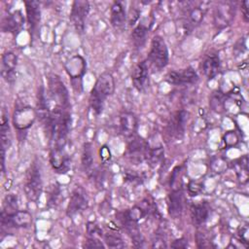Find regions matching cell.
<instances>
[{
    "label": "cell",
    "instance_id": "1",
    "mask_svg": "<svg viewBox=\"0 0 249 249\" xmlns=\"http://www.w3.org/2000/svg\"><path fill=\"white\" fill-rule=\"evenodd\" d=\"M115 90V80L110 72H103L97 78L93 88L90 90L89 103L90 109L99 115L103 111L105 100L108 96L113 94Z\"/></svg>",
    "mask_w": 249,
    "mask_h": 249
},
{
    "label": "cell",
    "instance_id": "2",
    "mask_svg": "<svg viewBox=\"0 0 249 249\" xmlns=\"http://www.w3.org/2000/svg\"><path fill=\"white\" fill-rule=\"evenodd\" d=\"M48 108L50 112L69 109V94L66 87L55 74H51L48 77Z\"/></svg>",
    "mask_w": 249,
    "mask_h": 249
},
{
    "label": "cell",
    "instance_id": "3",
    "mask_svg": "<svg viewBox=\"0 0 249 249\" xmlns=\"http://www.w3.org/2000/svg\"><path fill=\"white\" fill-rule=\"evenodd\" d=\"M148 60L157 70H161L167 65L169 53L167 45L161 36L156 35L153 37L148 53Z\"/></svg>",
    "mask_w": 249,
    "mask_h": 249
},
{
    "label": "cell",
    "instance_id": "4",
    "mask_svg": "<svg viewBox=\"0 0 249 249\" xmlns=\"http://www.w3.org/2000/svg\"><path fill=\"white\" fill-rule=\"evenodd\" d=\"M43 191V182L41 171L37 163H32L27 170L24 192L27 199L32 202H37L40 199Z\"/></svg>",
    "mask_w": 249,
    "mask_h": 249
},
{
    "label": "cell",
    "instance_id": "5",
    "mask_svg": "<svg viewBox=\"0 0 249 249\" xmlns=\"http://www.w3.org/2000/svg\"><path fill=\"white\" fill-rule=\"evenodd\" d=\"M183 25L187 30L198 25L206 13V6L203 2H185L183 7Z\"/></svg>",
    "mask_w": 249,
    "mask_h": 249
},
{
    "label": "cell",
    "instance_id": "6",
    "mask_svg": "<svg viewBox=\"0 0 249 249\" xmlns=\"http://www.w3.org/2000/svg\"><path fill=\"white\" fill-rule=\"evenodd\" d=\"M65 70L70 77L73 85V89L79 92V88L82 89V78L86 73L87 63L82 55L76 54L72 56L65 64Z\"/></svg>",
    "mask_w": 249,
    "mask_h": 249
},
{
    "label": "cell",
    "instance_id": "7",
    "mask_svg": "<svg viewBox=\"0 0 249 249\" xmlns=\"http://www.w3.org/2000/svg\"><path fill=\"white\" fill-rule=\"evenodd\" d=\"M89 13V2L87 0H75L72 3L70 12V20L77 31L82 34L85 31L86 19Z\"/></svg>",
    "mask_w": 249,
    "mask_h": 249
},
{
    "label": "cell",
    "instance_id": "8",
    "mask_svg": "<svg viewBox=\"0 0 249 249\" xmlns=\"http://www.w3.org/2000/svg\"><path fill=\"white\" fill-rule=\"evenodd\" d=\"M32 224V216L26 210H17L12 213L1 212V225L8 228H27Z\"/></svg>",
    "mask_w": 249,
    "mask_h": 249
},
{
    "label": "cell",
    "instance_id": "9",
    "mask_svg": "<svg viewBox=\"0 0 249 249\" xmlns=\"http://www.w3.org/2000/svg\"><path fill=\"white\" fill-rule=\"evenodd\" d=\"M37 111L30 106L17 108L13 115V124L18 130L29 128L37 118Z\"/></svg>",
    "mask_w": 249,
    "mask_h": 249
},
{
    "label": "cell",
    "instance_id": "10",
    "mask_svg": "<svg viewBox=\"0 0 249 249\" xmlns=\"http://www.w3.org/2000/svg\"><path fill=\"white\" fill-rule=\"evenodd\" d=\"M88 196L86 191L82 187H76L70 196L66 209V215L70 218L82 213L88 207Z\"/></svg>",
    "mask_w": 249,
    "mask_h": 249
},
{
    "label": "cell",
    "instance_id": "11",
    "mask_svg": "<svg viewBox=\"0 0 249 249\" xmlns=\"http://www.w3.org/2000/svg\"><path fill=\"white\" fill-rule=\"evenodd\" d=\"M197 81L198 75L193 67H187L179 71H171L165 77V82L174 86L194 85Z\"/></svg>",
    "mask_w": 249,
    "mask_h": 249
},
{
    "label": "cell",
    "instance_id": "12",
    "mask_svg": "<svg viewBox=\"0 0 249 249\" xmlns=\"http://www.w3.org/2000/svg\"><path fill=\"white\" fill-rule=\"evenodd\" d=\"M50 161L53 168L57 173H66L71 165V160L64 147L51 146L50 151Z\"/></svg>",
    "mask_w": 249,
    "mask_h": 249
},
{
    "label": "cell",
    "instance_id": "13",
    "mask_svg": "<svg viewBox=\"0 0 249 249\" xmlns=\"http://www.w3.org/2000/svg\"><path fill=\"white\" fill-rule=\"evenodd\" d=\"M189 113L186 110L176 111L169 119L167 124V132L174 138H182L185 133V127L188 121Z\"/></svg>",
    "mask_w": 249,
    "mask_h": 249
},
{
    "label": "cell",
    "instance_id": "14",
    "mask_svg": "<svg viewBox=\"0 0 249 249\" xmlns=\"http://www.w3.org/2000/svg\"><path fill=\"white\" fill-rule=\"evenodd\" d=\"M234 18V5L231 2H222L214 12V24L217 28L227 27Z\"/></svg>",
    "mask_w": 249,
    "mask_h": 249
},
{
    "label": "cell",
    "instance_id": "15",
    "mask_svg": "<svg viewBox=\"0 0 249 249\" xmlns=\"http://www.w3.org/2000/svg\"><path fill=\"white\" fill-rule=\"evenodd\" d=\"M131 81L138 91H144L149 87V70L146 60H142L134 66L131 72Z\"/></svg>",
    "mask_w": 249,
    "mask_h": 249
},
{
    "label": "cell",
    "instance_id": "16",
    "mask_svg": "<svg viewBox=\"0 0 249 249\" xmlns=\"http://www.w3.org/2000/svg\"><path fill=\"white\" fill-rule=\"evenodd\" d=\"M17 64L18 56L15 53L7 52L2 55L1 75L4 78V80L9 84H13L16 81Z\"/></svg>",
    "mask_w": 249,
    "mask_h": 249
},
{
    "label": "cell",
    "instance_id": "17",
    "mask_svg": "<svg viewBox=\"0 0 249 249\" xmlns=\"http://www.w3.org/2000/svg\"><path fill=\"white\" fill-rule=\"evenodd\" d=\"M126 20H127V15L125 12V7L124 2L115 1L111 6V11H110L111 25L115 28V30L122 31L125 27Z\"/></svg>",
    "mask_w": 249,
    "mask_h": 249
},
{
    "label": "cell",
    "instance_id": "18",
    "mask_svg": "<svg viewBox=\"0 0 249 249\" xmlns=\"http://www.w3.org/2000/svg\"><path fill=\"white\" fill-rule=\"evenodd\" d=\"M138 127L137 118L131 112H124L120 116V132L126 138L136 135Z\"/></svg>",
    "mask_w": 249,
    "mask_h": 249
},
{
    "label": "cell",
    "instance_id": "19",
    "mask_svg": "<svg viewBox=\"0 0 249 249\" xmlns=\"http://www.w3.org/2000/svg\"><path fill=\"white\" fill-rule=\"evenodd\" d=\"M183 192L182 189L172 190L168 195L167 210L168 214L173 218H178L181 216L183 211Z\"/></svg>",
    "mask_w": 249,
    "mask_h": 249
},
{
    "label": "cell",
    "instance_id": "20",
    "mask_svg": "<svg viewBox=\"0 0 249 249\" xmlns=\"http://www.w3.org/2000/svg\"><path fill=\"white\" fill-rule=\"evenodd\" d=\"M25 11H26V18L29 26L30 33H33L37 28L40 19H41V10L40 3L38 1H24Z\"/></svg>",
    "mask_w": 249,
    "mask_h": 249
},
{
    "label": "cell",
    "instance_id": "21",
    "mask_svg": "<svg viewBox=\"0 0 249 249\" xmlns=\"http://www.w3.org/2000/svg\"><path fill=\"white\" fill-rule=\"evenodd\" d=\"M23 23H24V18L21 14V11L17 10V11H14L12 14H10L4 19L2 23V29L5 32H10V33H13L14 35H17L22 28Z\"/></svg>",
    "mask_w": 249,
    "mask_h": 249
},
{
    "label": "cell",
    "instance_id": "22",
    "mask_svg": "<svg viewBox=\"0 0 249 249\" xmlns=\"http://www.w3.org/2000/svg\"><path fill=\"white\" fill-rule=\"evenodd\" d=\"M149 145L148 143L141 137L134 135L128 142L127 145V153L133 159H137L138 160H145V155L147 152Z\"/></svg>",
    "mask_w": 249,
    "mask_h": 249
},
{
    "label": "cell",
    "instance_id": "23",
    "mask_svg": "<svg viewBox=\"0 0 249 249\" xmlns=\"http://www.w3.org/2000/svg\"><path fill=\"white\" fill-rule=\"evenodd\" d=\"M203 74L208 80L215 78L221 70V62L217 53H209L204 58L201 64Z\"/></svg>",
    "mask_w": 249,
    "mask_h": 249
},
{
    "label": "cell",
    "instance_id": "24",
    "mask_svg": "<svg viewBox=\"0 0 249 249\" xmlns=\"http://www.w3.org/2000/svg\"><path fill=\"white\" fill-rule=\"evenodd\" d=\"M192 223L196 227L203 225L209 216V209L205 203H194L190 209Z\"/></svg>",
    "mask_w": 249,
    "mask_h": 249
},
{
    "label": "cell",
    "instance_id": "25",
    "mask_svg": "<svg viewBox=\"0 0 249 249\" xmlns=\"http://www.w3.org/2000/svg\"><path fill=\"white\" fill-rule=\"evenodd\" d=\"M81 162H82V167L85 173H87L88 175H90L93 167V155H92V146H91V143L89 142H86L83 145Z\"/></svg>",
    "mask_w": 249,
    "mask_h": 249
},
{
    "label": "cell",
    "instance_id": "26",
    "mask_svg": "<svg viewBox=\"0 0 249 249\" xmlns=\"http://www.w3.org/2000/svg\"><path fill=\"white\" fill-rule=\"evenodd\" d=\"M0 134H1L2 150L6 151L11 146L12 138H11V132H10V126H9V120H8V117L6 116L5 112L2 113V117H1Z\"/></svg>",
    "mask_w": 249,
    "mask_h": 249
},
{
    "label": "cell",
    "instance_id": "27",
    "mask_svg": "<svg viewBox=\"0 0 249 249\" xmlns=\"http://www.w3.org/2000/svg\"><path fill=\"white\" fill-rule=\"evenodd\" d=\"M148 30H149L148 26L141 22H139L138 25H136L134 27V29L131 33V38H132L133 44L135 45L136 48H141L145 44Z\"/></svg>",
    "mask_w": 249,
    "mask_h": 249
},
{
    "label": "cell",
    "instance_id": "28",
    "mask_svg": "<svg viewBox=\"0 0 249 249\" xmlns=\"http://www.w3.org/2000/svg\"><path fill=\"white\" fill-rule=\"evenodd\" d=\"M163 154H164V150L162 146H159L155 148L148 147L145 155V160L148 161V163L151 166H156L163 159Z\"/></svg>",
    "mask_w": 249,
    "mask_h": 249
},
{
    "label": "cell",
    "instance_id": "29",
    "mask_svg": "<svg viewBox=\"0 0 249 249\" xmlns=\"http://www.w3.org/2000/svg\"><path fill=\"white\" fill-rule=\"evenodd\" d=\"M235 170L241 182H246L248 179V158L243 156L235 161Z\"/></svg>",
    "mask_w": 249,
    "mask_h": 249
},
{
    "label": "cell",
    "instance_id": "30",
    "mask_svg": "<svg viewBox=\"0 0 249 249\" xmlns=\"http://www.w3.org/2000/svg\"><path fill=\"white\" fill-rule=\"evenodd\" d=\"M103 239L105 244L110 248H123L124 247V243L122 237L115 232H107L103 234Z\"/></svg>",
    "mask_w": 249,
    "mask_h": 249
},
{
    "label": "cell",
    "instance_id": "31",
    "mask_svg": "<svg viewBox=\"0 0 249 249\" xmlns=\"http://www.w3.org/2000/svg\"><path fill=\"white\" fill-rule=\"evenodd\" d=\"M225 95L222 92L216 91L212 94L210 99V106L216 112H222L225 109Z\"/></svg>",
    "mask_w": 249,
    "mask_h": 249
},
{
    "label": "cell",
    "instance_id": "32",
    "mask_svg": "<svg viewBox=\"0 0 249 249\" xmlns=\"http://www.w3.org/2000/svg\"><path fill=\"white\" fill-rule=\"evenodd\" d=\"M18 210V197L15 195H7L4 199V207L2 212L3 213H12Z\"/></svg>",
    "mask_w": 249,
    "mask_h": 249
},
{
    "label": "cell",
    "instance_id": "33",
    "mask_svg": "<svg viewBox=\"0 0 249 249\" xmlns=\"http://www.w3.org/2000/svg\"><path fill=\"white\" fill-rule=\"evenodd\" d=\"M147 213H148V212H147L145 209H143L142 207L137 206V205H135V206H133L131 209L127 210V214H128V216L130 217V219H132V220L135 221L136 223H138L139 220L143 219V218L147 215Z\"/></svg>",
    "mask_w": 249,
    "mask_h": 249
},
{
    "label": "cell",
    "instance_id": "34",
    "mask_svg": "<svg viewBox=\"0 0 249 249\" xmlns=\"http://www.w3.org/2000/svg\"><path fill=\"white\" fill-rule=\"evenodd\" d=\"M87 231H88L89 236H90V237H96V238L103 237L101 229L93 222H89L87 224Z\"/></svg>",
    "mask_w": 249,
    "mask_h": 249
},
{
    "label": "cell",
    "instance_id": "35",
    "mask_svg": "<svg viewBox=\"0 0 249 249\" xmlns=\"http://www.w3.org/2000/svg\"><path fill=\"white\" fill-rule=\"evenodd\" d=\"M83 247L84 248H105V245L99 240V238L89 236V238L85 241Z\"/></svg>",
    "mask_w": 249,
    "mask_h": 249
},
{
    "label": "cell",
    "instance_id": "36",
    "mask_svg": "<svg viewBox=\"0 0 249 249\" xmlns=\"http://www.w3.org/2000/svg\"><path fill=\"white\" fill-rule=\"evenodd\" d=\"M139 15H140V13L138 10H136L134 8H130L128 15H127V21L130 26H134L136 24V22L139 19Z\"/></svg>",
    "mask_w": 249,
    "mask_h": 249
},
{
    "label": "cell",
    "instance_id": "37",
    "mask_svg": "<svg viewBox=\"0 0 249 249\" xmlns=\"http://www.w3.org/2000/svg\"><path fill=\"white\" fill-rule=\"evenodd\" d=\"M196 243H197V247H199V248L211 247V242L208 241L206 239L205 235L200 232H197V234H196Z\"/></svg>",
    "mask_w": 249,
    "mask_h": 249
},
{
    "label": "cell",
    "instance_id": "38",
    "mask_svg": "<svg viewBox=\"0 0 249 249\" xmlns=\"http://www.w3.org/2000/svg\"><path fill=\"white\" fill-rule=\"evenodd\" d=\"M99 157L102 160L103 162H106L108 160H110L111 159V152L110 149L107 146H102L99 150Z\"/></svg>",
    "mask_w": 249,
    "mask_h": 249
},
{
    "label": "cell",
    "instance_id": "39",
    "mask_svg": "<svg viewBox=\"0 0 249 249\" xmlns=\"http://www.w3.org/2000/svg\"><path fill=\"white\" fill-rule=\"evenodd\" d=\"M152 242H153L152 246L156 247V248H160V247H166L167 246L165 239L162 236L159 235V233H156V236H155V238Z\"/></svg>",
    "mask_w": 249,
    "mask_h": 249
},
{
    "label": "cell",
    "instance_id": "40",
    "mask_svg": "<svg viewBox=\"0 0 249 249\" xmlns=\"http://www.w3.org/2000/svg\"><path fill=\"white\" fill-rule=\"evenodd\" d=\"M172 248H186L188 246V240L184 237H181V238H178V239H175L171 245H170Z\"/></svg>",
    "mask_w": 249,
    "mask_h": 249
},
{
    "label": "cell",
    "instance_id": "41",
    "mask_svg": "<svg viewBox=\"0 0 249 249\" xmlns=\"http://www.w3.org/2000/svg\"><path fill=\"white\" fill-rule=\"evenodd\" d=\"M248 6H249V1L245 0L241 3V13L242 17L245 22L249 21V12H248Z\"/></svg>",
    "mask_w": 249,
    "mask_h": 249
},
{
    "label": "cell",
    "instance_id": "42",
    "mask_svg": "<svg viewBox=\"0 0 249 249\" xmlns=\"http://www.w3.org/2000/svg\"><path fill=\"white\" fill-rule=\"evenodd\" d=\"M201 191V187L196 183V182H191L189 185V192L191 196H196L199 192Z\"/></svg>",
    "mask_w": 249,
    "mask_h": 249
},
{
    "label": "cell",
    "instance_id": "43",
    "mask_svg": "<svg viewBox=\"0 0 249 249\" xmlns=\"http://www.w3.org/2000/svg\"><path fill=\"white\" fill-rule=\"evenodd\" d=\"M231 138H230V136L228 135V133H227V135H225V143H226V145H227L228 147H231V146H233V145L236 144V142L232 141V139H233V140H238V139H237V136L235 135V133H234L233 131H231Z\"/></svg>",
    "mask_w": 249,
    "mask_h": 249
},
{
    "label": "cell",
    "instance_id": "44",
    "mask_svg": "<svg viewBox=\"0 0 249 249\" xmlns=\"http://www.w3.org/2000/svg\"><path fill=\"white\" fill-rule=\"evenodd\" d=\"M238 235H239V240H241L240 242H244V243L247 244V241H248V229H247V227L241 228V230L238 231Z\"/></svg>",
    "mask_w": 249,
    "mask_h": 249
}]
</instances>
